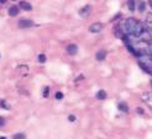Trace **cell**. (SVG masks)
<instances>
[{"instance_id":"cell-15","label":"cell","mask_w":152,"mask_h":139,"mask_svg":"<svg viewBox=\"0 0 152 139\" xmlns=\"http://www.w3.org/2000/svg\"><path fill=\"white\" fill-rule=\"evenodd\" d=\"M137 7H139V10H140L141 12H142V11H145V3H143V1H140Z\"/></svg>"},{"instance_id":"cell-2","label":"cell","mask_w":152,"mask_h":139,"mask_svg":"<svg viewBox=\"0 0 152 139\" xmlns=\"http://www.w3.org/2000/svg\"><path fill=\"white\" fill-rule=\"evenodd\" d=\"M139 65L145 70L146 73L152 75V57L148 54H140L139 56Z\"/></svg>"},{"instance_id":"cell-23","label":"cell","mask_w":152,"mask_h":139,"mask_svg":"<svg viewBox=\"0 0 152 139\" xmlns=\"http://www.w3.org/2000/svg\"><path fill=\"white\" fill-rule=\"evenodd\" d=\"M0 139H6V138L5 137H0Z\"/></svg>"},{"instance_id":"cell-21","label":"cell","mask_w":152,"mask_h":139,"mask_svg":"<svg viewBox=\"0 0 152 139\" xmlns=\"http://www.w3.org/2000/svg\"><path fill=\"white\" fill-rule=\"evenodd\" d=\"M137 112H139V113H143V111H142V109H137Z\"/></svg>"},{"instance_id":"cell-4","label":"cell","mask_w":152,"mask_h":139,"mask_svg":"<svg viewBox=\"0 0 152 139\" xmlns=\"http://www.w3.org/2000/svg\"><path fill=\"white\" fill-rule=\"evenodd\" d=\"M104 28V26H103V24H100V22H95V24H93V25H90V27H89V31L92 33H98V32H100V31Z\"/></svg>"},{"instance_id":"cell-3","label":"cell","mask_w":152,"mask_h":139,"mask_svg":"<svg viewBox=\"0 0 152 139\" xmlns=\"http://www.w3.org/2000/svg\"><path fill=\"white\" fill-rule=\"evenodd\" d=\"M90 12H92V6L90 5H86V6H83L82 9L79 10V16L80 17H87L90 15Z\"/></svg>"},{"instance_id":"cell-16","label":"cell","mask_w":152,"mask_h":139,"mask_svg":"<svg viewBox=\"0 0 152 139\" xmlns=\"http://www.w3.org/2000/svg\"><path fill=\"white\" fill-rule=\"evenodd\" d=\"M39 62H40V63H45V62H46V56H45V54H40L39 56Z\"/></svg>"},{"instance_id":"cell-17","label":"cell","mask_w":152,"mask_h":139,"mask_svg":"<svg viewBox=\"0 0 152 139\" xmlns=\"http://www.w3.org/2000/svg\"><path fill=\"white\" fill-rule=\"evenodd\" d=\"M56 98L57 100H62L63 98V94H62V92H59V91L56 92Z\"/></svg>"},{"instance_id":"cell-8","label":"cell","mask_w":152,"mask_h":139,"mask_svg":"<svg viewBox=\"0 0 152 139\" xmlns=\"http://www.w3.org/2000/svg\"><path fill=\"white\" fill-rule=\"evenodd\" d=\"M95 58H96V60H99V62L104 60V59L106 58V52H105V51H99V52L96 53Z\"/></svg>"},{"instance_id":"cell-5","label":"cell","mask_w":152,"mask_h":139,"mask_svg":"<svg viewBox=\"0 0 152 139\" xmlns=\"http://www.w3.org/2000/svg\"><path fill=\"white\" fill-rule=\"evenodd\" d=\"M31 26H34V22L31 20L24 19V20L19 21V27H21V28H27V27H31Z\"/></svg>"},{"instance_id":"cell-22","label":"cell","mask_w":152,"mask_h":139,"mask_svg":"<svg viewBox=\"0 0 152 139\" xmlns=\"http://www.w3.org/2000/svg\"><path fill=\"white\" fill-rule=\"evenodd\" d=\"M0 3H1V4H5V3H6V0H0Z\"/></svg>"},{"instance_id":"cell-14","label":"cell","mask_w":152,"mask_h":139,"mask_svg":"<svg viewBox=\"0 0 152 139\" xmlns=\"http://www.w3.org/2000/svg\"><path fill=\"white\" fill-rule=\"evenodd\" d=\"M12 139H26V137H25L24 133H18V134H15V135H14Z\"/></svg>"},{"instance_id":"cell-13","label":"cell","mask_w":152,"mask_h":139,"mask_svg":"<svg viewBox=\"0 0 152 139\" xmlns=\"http://www.w3.org/2000/svg\"><path fill=\"white\" fill-rule=\"evenodd\" d=\"M127 7H129V10H130V11L135 10V1H134V0H129V1H127Z\"/></svg>"},{"instance_id":"cell-19","label":"cell","mask_w":152,"mask_h":139,"mask_svg":"<svg viewBox=\"0 0 152 139\" xmlns=\"http://www.w3.org/2000/svg\"><path fill=\"white\" fill-rule=\"evenodd\" d=\"M5 125V119L3 117H0V127H3Z\"/></svg>"},{"instance_id":"cell-6","label":"cell","mask_w":152,"mask_h":139,"mask_svg":"<svg viewBox=\"0 0 152 139\" xmlns=\"http://www.w3.org/2000/svg\"><path fill=\"white\" fill-rule=\"evenodd\" d=\"M67 52H68V54H71V56H74V54H77V52H78V47L75 44H69L67 47Z\"/></svg>"},{"instance_id":"cell-10","label":"cell","mask_w":152,"mask_h":139,"mask_svg":"<svg viewBox=\"0 0 152 139\" xmlns=\"http://www.w3.org/2000/svg\"><path fill=\"white\" fill-rule=\"evenodd\" d=\"M96 98L98 100H105L106 98V92L104 90H99L96 94Z\"/></svg>"},{"instance_id":"cell-20","label":"cell","mask_w":152,"mask_h":139,"mask_svg":"<svg viewBox=\"0 0 152 139\" xmlns=\"http://www.w3.org/2000/svg\"><path fill=\"white\" fill-rule=\"evenodd\" d=\"M68 119H69V122H74V121H75V117H74V116H69V117H68Z\"/></svg>"},{"instance_id":"cell-9","label":"cell","mask_w":152,"mask_h":139,"mask_svg":"<svg viewBox=\"0 0 152 139\" xmlns=\"http://www.w3.org/2000/svg\"><path fill=\"white\" fill-rule=\"evenodd\" d=\"M18 14H19V7L11 6L10 9H9V15H10V16H16Z\"/></svg>"},{"instance_id":"cell-11","label":"cell","mask_w":152,"mask_h":139,"mask_svg":"<svg viewBox=\"0 0 152 139\" xmlns=\"http://www.w3.org/2000/svg\"><path fill=\"white\" fill-rule=\"evenodd\" d=\"M118 107H119V110H120L121 112H127V111H129V107H127V105H126L125 102H120V104L118 105Z\"/></svg>"},{"instance_id":"cell-18","label":"cell","mask_w":152,"mask_h":139,"mask_svg":"<svg viewBox=\"0 0 152 139\" xmlns=\"http://www.w3.org/2000/svg\"><path fill=\"white\" fill-rule=\"evenodd\" d=\"M48 92H50V88H45V90H43V96L47 97V96H48Z\"/></svg>"},{"instance_id":"cell-25","label":"cell","mask_w":152,"mask_h":139,"mask_svg":"<svg viewBox=\"0 0 152 139\" xmlns=\"http://www.w3.org/2000/svg\"><path fill=\"white\" fill-rule=\"evenodd\" d=\"M14 1H15V0H14Z\"/></svg>"},{"instance_id":"cell-12","label":"cell","mask_w":152,"mask_h":139,"mask_svg":"<svg viewBox=\"0 0 152 139\" xmlns=\"http://www.w3.org/2000/svg\"><path fill=\"white\" fill-rule=\"evenodd\" d=\"M143 100H145V101H152V92H146V94H143Z\"/></svg>"},{"instance_id":"cell-24","label":"cell","mask_w":152,"mask_h":139,"mask_svg":"<svg viewBox=\"0 0 152 139\" xmlns=\"http://www.w3.org/2000/svg\"><path fill=\"white\" fill-rule=\"evenodd\" d=\"M150 4H151V6H152V0H150Z\"/></svg>"},{"instance_id":"cell-7","label":"cell","mask_w":152,"mask_h":139,"mask_svg":"<svg viewBox=\"0 0 152 139\" xmlns=\"http://www.w3.org/2000/svg\"><path fill=\"white\" fill-rule=\"evenodd\" d=\"M20 7L22 10H25V11H30L32 9V5L27 3V1H20Z\"/></svg>"},{"instance_id":"cell-1","label":"cell","mask_w":152,"mask_h":139,"mask_svg":"<svg viewBox=\"0 0 152 139\" xmlns=\"http://www.w3.org/2000/svg\"><path fill=\"white\" fill-rule=\"evenodd\" d=\"M125 30L129 35L135 36V37H142V35L146 31L141 22H139L134 17H130L125 21Z\"/></svg>"}]
</instances>
